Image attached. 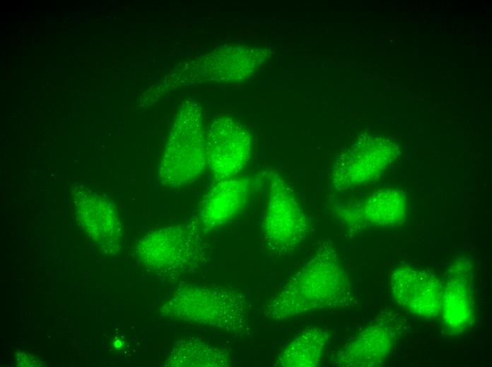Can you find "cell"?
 Masks as SVG:
<instances>
[{"mask_svg": "<svg viewBox=\"0 0 492 367\" xmlns=\"http://www.w3.org/2000/svg\"><path fill=\"white\" fill-rule=\"evenodd\" d=\"M356 302L351 279L339 255L323 244L271 296L264 315L281 321L316 310L351 307Z\"/></svg>", "mask_w": 492, "mask_h": 367, "instance_id": "cell-1", "label": "cell"}, {"mask_svg": "<svg viewBox=\"0 0 492 367\" xmlns=\"http://www.w3.org/2000/svg\"><path fill=\"white\" fill-rule=\"evenodd\" d=\"M251 301L244 292L216 286L187 284L177 289L160 308L175 320L222 330L238 338L252 335Z\"/></svg>", "mask_w": 492, "mask_h": 367, "instance_id": "cell-2", "label": "cell"}, {"mask_svg": "<svg viewBox=\"0 0 492 367\" xmlns=\"http://www.w3.org/2000/svg\"><path fill=\"white\" fill-rule=\"evenodd\" d=\"M134 253L145 269L169 282L197 272L210 261L209 246L202 237L197 215L147 233Z\"/></svg>", "mask_w": 492, "mask_h": 367, "instance_id": "cell-3", "label": "cell"}, {"mask_svg": "<svg viewBox=\"0 0 492 367\" xmlns=\"http://www.w3.org/2000/svg\"><path fill=\"white\" fill-rule=\"evenodd\" d=\"M207 165L202 108L186 100L176 112L158 169L161 185L177 188L194 181Z\"/></svg>", "mask_w": 492, "mask_h": 367, "instance_id": "cell-4", "label": "cell"}, {"mask_svg": "<svg viewBox=\"0 0 492 367\" xmlns=\"http://www.w3.org/2000/svg\"><path fill=\"white\" fill-rule=\"evenodd\" d=\"M262 235L268 251L276 256L293 253L305 241L309 222L296 196L281 176L271 178Z\"/></svg>", "mask_w": 492, "mask_h": 367, "instance_id": "cell-5", "label": "cell"}, {"mask_svg": "<svg viewBox=\"0 0 492 367\" xmlns=\"http://www.w3.org/2000/svg\"><path fill=\"white\" fill-rule=\"evenodd\" d=\"M252 136L241 122L227 116L217 117L206 136V160L215 182L235 177L249 163Z\"/></svg>", "mask_w": 492, "mask_h": 367, "instance_id": "cell-6", "label": "cell"}, {"mask_svg": "<svg viewBox=\"0 0 492 367\" xmlns=\"http://www.w3.org/2000/svg\"><path fill=\"white\" fill-rule=\"evenodd\" d=\"M396 150L389 140L364 136L342 152L334 164L332 179L338 190H345L374 179L389 166Z\"/></svg>", "mask_w": 492, "mask_h": 367, "instance_id": "cell-7", "label": "cell"}, {"mask_svg": "<svg viewBox=\"0 0 492 367\" xmlns=\"http://www.w3.org/2000/svg\"><path fill=\"white\" fill-rule=\"evenodd\" d=\"M390 286L398 306L426 319L440 315L444 282L433 272L399 267L392 272Z\"/></svg>", "mask_w": 492, "mask_h": 367, "instance_id": "cell-8", "label": "cell"}, {"mask_svg": "<svg viewBox=\"0 0 492 367\" xmlns=\"http://www.w3.org/2000/svg\"><path fill=\"white\" fill-rule=\"evenodd\" d=\"M398 330L391 317L377 318L333 354L330 363L341 367L380 366L390 353Z\"/></svg>", "mask_w": 492, "mask_h": 367, "instance_id": "cell-9", "label": "cell"}, {"mask_svg": "<svg viewBox=\"0 0 492 367\" xmlns=\"http://www.w3.org/2000/svg\"><path fill=\"white\" fill-rule=\"evenodd\" d=\"M74 196L78 219L83 229L110 253L118 252L123 233L113 201L105 194L83 187L75 188Z\"/></svg>", "mask_w": 492, "mask_h": 367, "instance_id": "cell-10", "label": "cell"}, {"mask_svg": "<svg viewBox=\"0 0 492 367\" xmlns=\"http://www.w3.org/2000/svg\"><path fill=\"white\" fill-rule=\"evenodd\" d=\"M247 177H232L216 182L201 200L197 215L200 227L209 231L228 222L246 205L252 190Z\"/></svg>", "mask_w": 492, "mask_h": 367, "instance_id": "cell-11", "label": "cell"}, {"mask_svg": "<svg viewBox=\"0 0 492 367\" xmlns=\"http://www.w3.org/2000/svg\"><path fill=\"white\" fill-rule=\"evenodd\" d=\"M264 59V53L251 46L222 45L204 56L202 73L204 77L209 80L240 81L249 78Z\"/></svg>", "mask_w": 492, "mask_h": 367, "instance_id": "cell-12", "label": "cell"}, {"mask_svg": "<svg viewBox=\"0 0 492 367\" xmlns=\"http://www.w3.org/2000/svg\"><path fill=\"white\" fill-rule=\"evenodd\" d=\"M469 271L461 263L452 267L444 282L440 313L443 326L454 333H460L474 320V301L469 281Z\"/></svg>", "mask_w": 492, "mask_h": 367, "instance_id": "cell-13", "label": "cell"}, {"mask_svg": "<svg viewBox=\"0 0 492 367\" xmlns=\"http://www.w3.org/2000/svg\"><path fill=\"white\" fill-rule=\"evenodd\" d=\"M330 334L319 327H309L280 352L275 364L281 367H315L322 359L330 339Z\"/></svg>", "mask_w": 492, "mask_h": 367, "instance_id": "cell-14", "label": "cell"}, {"mask_svg": "<svg viewBox=\"0 0 492 367\" xmlns=\"http://www.w3.org/2000/svg\"><path fill=\"white\" fill-rule=\"evenodd\" d=\"M407 205V196L402 191L388 189L375 192L363 207V220L368 226H398L405 219Z\"/></svg>", "mask_w": 492, "mask_h": 367, "instance_id": "cell-15", "label": "cell"}, {"mask_svg": "<svg viewBox=\"0 0 492 367\" xmlns=\"http://www.w3.org/2000/svg\"><path fill=\"white\" fill-rule=\"evenodd\" d=\"M165 364L175 367L228 366L229 351L197 339H187L175 343Z\"/></svg>", "mask_w": 492, "mask_h": 367, "instance_id": "cell-16", "label": "cell"}]
</instances>
